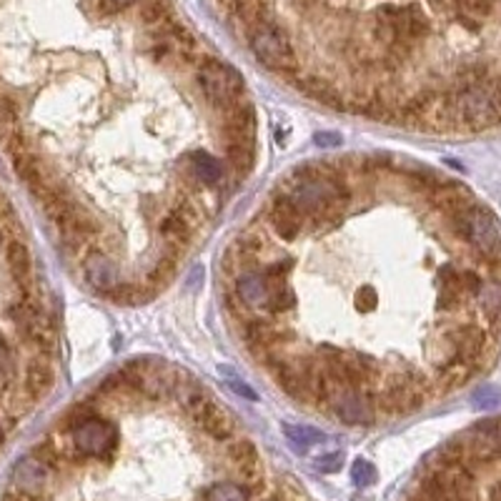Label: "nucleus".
Wrapping results in <instances>:
<instances>
[{
  "label": "nucleus",
  "mask_w": 501,
  "mask_h": 501,
  "mask_svg": "<svg viewBox=\"0 0 501 501\" xmlns=\"http://www.w3.org/2000/svg\"><path fill=\"white\" fill-rule=\"evenodd\" d=\"M238 338L286 396L369 426L501 351V226L466 186L389 155L309 160L220 261Z\"/></svg>",
  "instance_id": "obj_1"
},
{
  "label": "nucleus",
  "mask_w": 501,
  "mask_h": 501,
  "mask_svg": "<svg viewBox=\"0 0 501 501\" xmlns=\"http://www.w3.org/2000/svg\"><path fill=\"white\" fill-rule=\"evenodd\" d=\"M298 501H306V499H303V494H301V496H298Z\"/></svg>",
  "instance_id": "obj_3"
},
{
  "label": "nucleus",
  "mask_w": 501,
  "mask_h": 501,
  "mask_svg": "<svg viewBox=\"0 0 501 501\" xmlns=\"http://www.w3.org/2000/svg\"><path fill=\"white\" fill-rule=\"evenodd\" d=\"M208 389L138 358L20 459L0 501H298Z\"/></svg>",
  "instance_id": "obj_2"
}]
</instances>
